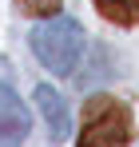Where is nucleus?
<instances>
[{"instance_id":"6","label":"nucleus","mask_w":139,"mask_h":147,"mask_svg":"<svg viewBox=\"0 0 139 147\" xmlns=\"http://www.w3.org/2000/svg\"><path fill=\"white\" fill-rule=\"evenodd\" d=\"M20 8L28 16H56L60 12V0H20Z\"/></svg>"},{"instance_id":"2","label":"nucleus","mask_w":139,"mask_h":147,"mask_svg":"<svg viewBox=\"0 0 139 147\" xmlns=\"http://www.w3.org/2000/svg\"><path fill=\"white\" fill-rule=\"evenodd\" d=\"M32 52L44 64L48 72L56 76H72V68L84 56V28L76 24L72 16H48L44 24L32 32Z\"/></svg>"},{"instance_id":"3","label":"nucleus","mask_w":139,"mask_h":147,"mask_svg":"<svg viewBox=\"0 0 139 147\" xmlns=\"http://www.w3.org/2000/svg\"><path fill=\"white\" fill-rule=\"evenodd\" d=\"M28 127H32V119H28L24 99L0 84V147H24Z\"/></svg>"},{"instance_id":"4","label":"nucleus","mask_w":139,"mask_h":147,"mask_svg":"<svg viewBox=\"0 0 139 147\" xmlns=\"http://www.w3.org/2000/svg\"><path fill=\"white\" fill-rule=\"evenodd\" d=\"M36 107H40V115H44V123H48V139H52V143H64L72 135V115H68L64 96H60L56 88L40 84V88H36Z\"/></svg>"},{"instance_id":"1","label":"nucleus","mask_w":139,"mask_h":147,"mask_svg":"<svg viewBox=\"0 0 139 147\" xmlns=\"http://www.w3.org/2000/svg\"><path fill=\"white\" fill-rule=\"evenodd\" d=\"M131 139H135V119L123 99L103 92L84 99V127L76 147H131Z\"/></svg>"},{"instance_id":"5","label":"nucleus","mask_w":139,"mask_h":147,"mask_svg":"<svg viewBox=\"0 0 139 147\" xmlns=\"http://www.w3.org/2000/svg\"><path fill=\"white\" fill-rule=\"evenodd\" d=\"M92 4L99 8L103 20H111V24H119V28L139 24V0H92Z\"/></svg>"}]
</instances>
